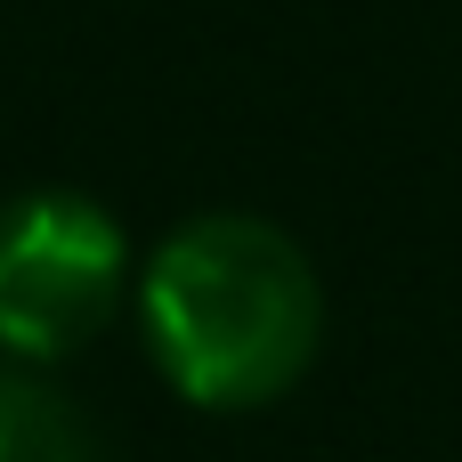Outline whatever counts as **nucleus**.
<instances>
[{
  "instance_id": "nucleus-1",
  "label": "nucleus",
  "mask_w": 462,
  "mask_h": 462,
  "mask_svg": "<svg viewBox=\"0 0 462 462\" xmlns=\"http://www.w3.org/2000/svg\"><path fill=\"white\" fill-rule=\"evenodd\" d=\"M138 325L162 382L203 414L276 406L325 349V284L309 252L252 211H211L162 236L138 276Z\"/></svg>"
},
{
  "instance_id": "nucleus-2",
  "label": "nucleus",
  "mask_w": 462,
  "mask_h": 462,
  "mask_svg": "<svg viewBox=\"0 0 462 462\" xmlns=\"http://www.w3.org/2000/svg\"><path fill=\"white\" fill-rule=\"evenodd\" d=\"M130 236L106 203L49 187L0 211V349L24 365H57L106 333L122 309Z\"/></svg>"
},
{
  "instance_id": "nucleus-3",
  "label": "nucleus",
  "mask_w": 462,
  "mask_h": 462,
  "mask_svg": "<svg viewBox=\"0 0 462 462\" xmlns=\"http://www.w3.org/2000/svg\"><path fill=\"white\" fill-rule=\"evenodd\" d=\"M0 462H106L97 430L32 374L0 365Z\"/></svg>"
}]
</instances>
